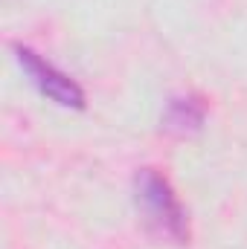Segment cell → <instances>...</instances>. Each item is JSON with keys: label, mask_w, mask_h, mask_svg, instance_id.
<instances>
[{"label": "cell", "mask_w": 247, "mask_h": 249, "mask_svg": "<svg viewBox=\"0 0 247 249\" xmlns=\"http://www.w3.org/2000/svg\"><path fill=\"white\" fill-rule=\"evenodd\" d=\"M15 58L21 64V70L29 75V81L35 84V90H38L41 96H47L50 102H56V105H62V107H70V110H82V107L87 105L84 90H82L67 72H62L56 64H50L47 58H41L35 50L18 44V47H15Z\"/></svg>", "instance_id": "2"}, {"label": "cell", "mask_w": 247, "mask_h": 249, "mask_svg": "<svg viewBox=\"0 0 247 249\" xmlns=\"http://www.w3.org/2000/svg\"><path fill=\"white\" fill-rule=\"evenodd\" d=\"M134 200L154 232L175 244H189V217L166 174L157 168H140L134 177Z\"/></svg>", "instance_id": "1"}, {"label": "cell", "mask_w": 247, "mask_h": 249, "mask_svg": "<svg viewBox=\"0 0 247 249\" xmlns=\"http://www.w3.org/2000/svg\"><path fill=\"white\" fill-rule=\"evenodd\" d=\"M206 122V102L201 96H175L166 105L163 113V130L175 136H189L198 133Z\"/></svg>", "instance_id": "3"}]
</instances>
